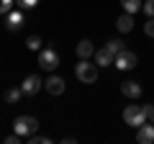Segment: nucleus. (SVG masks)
<instances>
[{"label":"nucleus","instance_id":"nucleus-1","mask_svg":"<svg viewBox=\"0 0 154 144\" xmlns=\"http://www.w3.org/2000/svg\"><path fill=\"white\" fill-rule=\"evenodd\" d=\"M75 75L82 85H93L98 80V64L90 62V59H80V64L75 67Z\"/></svg>","mask_w":154,"mask_h":144},{"label":"nucleus","instance_id":"nucleus-2","mask_svg":"<svg viewBox=\"0 0 154 144\" xmlns=\"http://www.w3.org/2000/svg\"><path fill=\"white\" fill-rule=\"evenodd\" d=\"M123 121L131 129H139L141 124H146V105H126L123 108Z\"/></svg>","mask_w":154,"mask_h":144},{"label":"nucleus","instance_id":"nucleus-3","mask_svg":"<svg viewBox=\"0 0 154 144\" xmlns=\"http://www.w3.org/2000/svg\"><path fill=\"white\" fill-rule=\"evenodd\" d=\"M13 131L21 134L23 139H28V136H33V134L38 131V121L33 116H18L16 121H13Z\"/></svg>","mask_w":154,"mask_h":144},{"label":"nucleus","instance_id":"nucleus-4","mask_svg":"<svg viewBox=\"0 0 154 144\" xmlns=\"http://www.w3.org/2000/svg\"><path fill=\"white\" fill-rule=\"evenodd\" d=\"M38 67L46 72H54L57 67H59V54H57L51 46H46V49H38Z\"/></svg>","mask_w":154,"mask_h":144},{"label":"nucleus","instance_id":"nucleus-5","mask_svg":"<svg viewBox=\"0 0 154 144\" xmlns=\"http://www.w3.org/2000/svg\"><path fill=\"white\" fill-rule=\"evenodd\" d=\"M118 70H134V67L139 64V57L134 54V52H128V49H123L121 54H116V62H113Z\"/></svg>","mask_w":154,"mask_h":144},{"label":"nucleus","instance_id":"nucleus-6","mask_svg":"<svg viewBox=\"0 0 154 144\" xmlns=\"http://www.w3.org/2000/svg\"><path fill=\"white\" fill-rule=\"evenodd\" d=\"M41 88H44V80L38 77V75H28V77L21 83V90H23V95H36Z\"/></svg>","mask_w":154,"mask_h":144},{"label":"nucleus","instance_id":"nucleus-7","mask_svg":"<svg viewBox=\"0 0 154 144\" xmlns=\"http://www.w3.org/2000/svg\"><path fill=\"white\" fill-rule=\"evenodd\" d=\"M136 142L139 144H154V124L146 121L136 129Z\"/></svg>","mask_w":154,"mask_h":144},{"label":"nucleus","instance_id":"nucleus-8","mask_svg":"<svg viewBox=\"0 0 154 144\" xmlns=\"http://www.w3.org/2000/svg\"><path fill=\"white\" fill-rule=\"evenodd\" d=\"M44 88H46L49 95H62V93H64V80H62L59 75H51V77H46Z\"/></svg>","mask_w":154,"mask_h":144},{"label":"nucleus","instance_id":"nucleus-9","mask_svg":"<svg viewBox=\"0 0 154 144\" xmlns=\"http://www.w3.org/2000/svg\"><path fill=\"white\" fill-rule=\"evenodd\" d=\"M93 62H95L98 67H108V64H113V62H116V54L108 49V46H103V49H98V52H95Z\"/></svg>","mask_w":154,"mask_h":144},{"label":"nucleus","instance_id":"nucleus-10","mask_svg":"<svg viewBox=\"0 0 154 144\" xmlns=\"http://www.w3.org/2000/svg\"><path fill=\"white\" fill-rule=\"evenodd\" d=\"M21 26H23V11H21V8L5 13V28H8V31H18Z\"/></svg>","mask_w":154,"mask_h":144},{"label":"nucleus","instance_id":"nucleus-11","mask_svg":"<svg viewBox=\"0 0 154 144\" xmlns=\"http://www.w3.org/2000/svg\"><path fill=\"white\" fill-rule=\"evenodd\" d=\"M75 52H77L80 59H93V57H95V46H93V41H90V39H82L80 44L75 46Z\"/></svg>","mask_w":154,"mask_h":144},{"label":"nucleus","instance_id":"nucleus-12","mask_svg":"<svg viewBox=\"0 0 154 144\" xmlns=\"http://www.w3.org/2000/svg\"><path fill=\"white\" fill-rule=\"evenodd\" d=\"M121 93L126 95V98H139V95H141V85L134 83V80H128V83L121 85Z\"/></svg>","mask_w":154,"mask_h":144},{"label":"nucleus","instance_id":"nucleus-13","mask_svg":"<svg viewBox=\"0 0 154 144\" xmlns=\"http://www.w3.org/2000/svg\"><path fill=\"white\" fill-rule=\"evenodd\" d=\"M116 28H118L121 33H128L134 28V16H131V13H123V16L116 21Z\"/></svg>","mask_w":154,"mask_h":144},{"label":"nucleus","instance_id":"nucleus-14","mask_svg":"<svg viewBox=\"0 0 154 144\" xmlns=\"http://www.w3.org/2000/svg\"><path fill=\"white\" fill-rule=\"evenodd\" d=\"M21 95H23V90H21V88H8V90H5V95H3V98H5V103L16 105L18 100H21Z\"/></svg>","mask_w":154,"mask_h":144},{"label":"nucleus","instance_id":"nucleus-15","mask_svg":"<svg viewBox=\"0 0 154 144\" xmlns=\"http://www.w3.org/2000/svg\"><path fill=\"white\" fill-rule=\"evenodd\" d=\"M121 5H123V11L126 13H136V11H141V5H144V0H121Z\"/></svg>","mask_w":154,"mask_h":144},{"label":"nucleus","instance_id":"nucleus-16","mask_svg":"<svg viewBox=\"0 0 154 144\" xmlns=\"http://www.w3.org/2000/svg\"><path fill=\"white\" fill-rule=\"evenodd\" d=\"M26 46H28L31 52H38V49H41V36H36V33H31V36L26 39Z\"/></svg>","mask_w":154,"mask_h":144},{"label":"nucleus","instance_id":"nucleus-17","mask_svg":"<svg viewBox=\"0 0 154 144\" xmlns=\"http://www.w3.org/2000/svg\"><path fill=\"white\" fill-rule=\"evenodd\" d=\"M105 46H108V49L113 52V54H121V52L126 49V46H123V41H121V39H110V41H108V44H105Z\"/></svg>","mask_w":154,"mask_h":144},{"label":"nucleus","instance_id":"nucleus-18","mask_svg":"<svg viewBox=\"0 0 154 144\" xmlns=\"http://www.w3.org/2000/svg\"><path fill=\"white\" fill-rule=\"evenodd\" d=\"M141 11L146 13V18H154V0H144V5H141Z\"/></svg>","mask_w":154,"mask_h":144},{"label":"nucleus","instance_id":"nucleus-19","mask_svg":"<svg viewBox=\"0 0 154 144\" xmlns=\"http://www.w3.org/2000/svg\"><path fill=\"white\" fill-rule=\"evenodd\" d=\"M16 5L21 8V11H23V8L28 11V8H36L38 5V0H16Z\"/></svg>","mask_w":154,"mask_h":144},{"label":"nucleus","instance_id":"nucleus-20","mask_svg":"<svg viewBox=\"0 0 154 144\" xmlns=\"http://www.w3.org/2000/svg\"><path fill=\"white\" fill-rule=\"evenodd\" d=\"M144 33L154 39V18H146V23H144Z\"/></svg>","mask_w":154,"mask_h":144},{"label":"nucleus","instance_id":"nucleus-21","mask_svg":"<svg viewBox=\"0 0 154 144\" xmlns=\"http://www.w3.org/2000/svg\"><path fill=\"white\" fill-rule=\"evenodd\" d=\"M16 0H0V13H11Z\"/></svg>","mask_w":154,"mask_h":144},{"label":"nucleus","instance_id":"nucleus-22","mask_svg":"<svg viewBox=\"0 0 154 144\" xmlns=\"http://www.w3.org/2000/svg\"><path fill=\"white\" fill-rule=\"evenodd\" d=\"M146 121L154 124V105H146Z\"/></svg>","mask_w":154,"mask_h":144}]
</instances>
